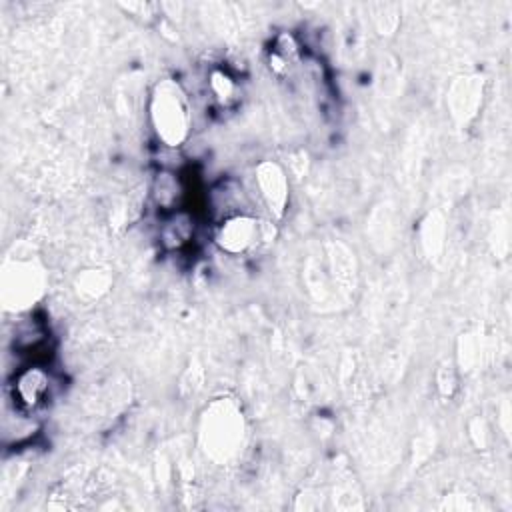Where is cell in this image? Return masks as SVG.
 <instances>
[{"instance_id": "3", "label": "cell", "mask_w": 512, "mask_h": 512, "mask_svg": "<svg viewBox=\"0 0 512 512\" xmlns=\"http://www.w3.org/2000/svg\"><path fill=\"white\" fill-rule=\"evenodd\" d=\"M268 240H272L270 222H264L250 212L228 216L220 220L214 230L216 246L230 256L248 254Z\"/></svg>"}, {"instance_id": "9", "label": "cell", "mask_w": 512, "mask_h": 512, "mask_svg": "<svg viewBox=\"0 0 512 512\" xmlns=\"http://www.w3.org/2000/svg\"><path fill=\"white\" fill-rule=\"evenodd\" d=\"M194 236V218L184 210H176L166 214V220L160 228V242L168 250L184 248Z\"/></svg>"}, {"instance_id": "2", "label": "cell", "mask_w": 512, "mask_h": 512, "mask_svg": "<svg viewBox=\"0 0 512 512\" xmlns=\"http://www.w3.org/2000/svg\"><path fill=\"white\" fill-rule=\"evenodd\" d=\"M200 438L204 452L212 460L226 462L234 458L244 442V418L240 408L226 398L212 402L202 416Z\"/></svg>"}, {"instance_id": "6", "label": "cell", "mask_w": 512, "mask_h": 512, "mask_svg": "<svg viewBox=\"0 0 512 512\" xmlns=\"http://www.w3.org/2000/svg\"><path fill=\"white\" fill-rule=\"evenodd\" d=\"M50 390H52L50 372L40 364L26 366L14 376L12 396L16 406L24 412H32L40 408L48 400Z\"/></svg>"}, {"instance_id": "1", "label": "cell", "mask_w": 512, "mask_h": 512, "mask_svg": "<svg viewBox=\"0 0 512 512\" xmlns=\"http://www.w3.org/2000/svg\"><path fill=\"white\" fill-rule=\"evenodd\" d=\"M148 118L156 138L166 148L182 146L192 128V108L180 82L164 78L156 82L148 100Z\"/></svg>"}, {"instance_id": "8", "label": "cell", "mask_w": 512, "mask_h": 512, "mask_svg": "<svg viewBox=\"0 0 512 512\" xmlns=\"http://www.w3.org/2000/svg\"><path fill=\"white\" fill-rule=\"evenodd\" d=\"M206 92L216 106L230 108L240 98V84L228 68L212 66L206 74Z\"/></svg>"}, {"instance_id": "5", "label": "cell", "mask_w": 512, "mask_h": 512, "mask_svg": "<svg viewBox=\"0 0 512 512\" xmlns=\"http://www.w3.org/2000/svg\"><path fill=\"white\" fill-rule=\"evenodd\" d=\"M254 184L262 204L274 218H282L290 198V184L284 168L274 160H264L254 170Z\"/></svg>"}, {"instance_id": "4", "label": "cell", "mask_w": 512, "mask_h": 512, "mask_svg": "<svg viewBox=\"0 0 512 512\" xmlns=\"http://www.w3.org/2000/svg\"><path fill=\"white\" fill-rule=\"evenodd\" d=\"M42 294V272L34 262L18 260L4 268L2 298L12 310H26Z\"/></svg>"}, {"instance_id": "7", "label": "cell", "mask_w": 512, "mask_h": 512, "mask_svg": "<svg viewBox=\"0 0 512 512\" xmlns=\"http://www.w3.org/2000/svg\"><path fill=\"white\" fill-rule=\"evenodd\" d=\"M184 184L180 180V176L172 170H162L156 174L150 194L154 204L158 206V210L170 214L182 208V198H184Z\"/></svg>"}]
</instances>
